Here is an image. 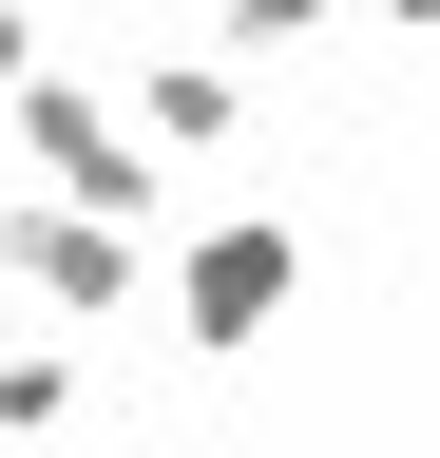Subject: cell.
<instances>
[{"mask_svg":"<svg viewBox=\"0 0 440 458\" xmlns=\"http://www.w3.org/2000/svg\"><path fill=\"white\" fill-rule=\"evenodd\" d=\"M20 153H39V191L96 210V229H153V210H173V172L116 134V96H96V77H20Z\"/></svg>","mask_w":440,"mask_h":458,"instance_id":"2","label":"cell"},{"mask_svg":"<svg viewBox=\"0 0 440 458\" xmlns=\"http://www.w3.org/2000/svg\"><path fill=\"white\" fill-rule=\"evenodd\" d=\"M364 20H383V38H421V20H440V0H364Z\"/></svg>","mask_w":440,"mask_h":458,"instance_id":"8","label":"cell"},{"mask_svg":"<svg viewBox=\"0 0 440 458\" xmlns=\"http://www.w3.org/2000/svg\"><path fill=\"white\" fill-rule=\"evenodd\" d=\"M77 420V363H58V344H0V439H58Z\"/></svg>","mask_w":440,"mask_h":458,"instance_id":"6","label":"cell"},{"mask_svg":"<svg viewBox=\"0 0 440 458\" xmlns=\"http://www.w3.org/2000/svg\"><path fill=\"white\" fill-rule=\"evenodd\" d=\"M288 306H306V229H288V210H230V229L173 249V344H192V363L288 344Z\"/></svg>","mask_w":440,"mask_h":458,"instance_id":"1","label":"cell"},{"mask_svg":"<svg viewBox=\"0 0 440 458\" xmlns=\"http://www.w3.org/2000/svg\"><path fill=\"white\" fill-rule=\"evenodd\" d=\"M0 344H20V306H0Z\"/></svg>","mask_w":440,"mask_h":458,"instance_id":"9","label":"cell"},{"mask_svg":"<svg viewBox=\"0 0 440 458\" xmlns=\"http://www.w3.org/2000/svg\"><path fill=\"white\" fill-rule=\"evenodd\" d=\"M20 77H58V57H39V0H0V96Z\"/></svg>","mask_w":440,"mask_h":458,"instance_id":"7","label":"cell"},{"mask_svg":"<svg viewBox=\"0 0 440 458\" xmlns=\"http://www.w3.org/2000/svg\"><path fill=\"white\" fill-rule=\"evenodd\" d=\"M0 286L58 306V325H116L134 286H153V229H96V210H58V191H20V210H0Z\"/></svg>","mask_w":440,"mask_h":458,"instance_id":"3","label":"cell"},{"mask_svg":"<svg viewBox=\"0 0 440 458\" xmlns=\"http://www.w3.org/2000/svg\"><path fill=\"white\" fill-rule=\"evenodd\" d=\"M230 114H249V77H230L211 38H173V57H134V114H116V134L173 172V153H230Z\"/></svg>","mask_w":440,"mask_h":458,"instance_id":"4","label":"cell"},{"mask_svg":"<svg viewBox=\"0 0 440 458\" xmlns=\"http://www.w3.org/2000/svg\"><path fill=\"white\" fill-rule=\"evenodd\" d=\"M325 20H345V0H211V57H230V77H268V57H306Z\"/></svg>","mask_w":440,"mask_h":458,"instance_id":"5","label":"cell"}]
</instances>
